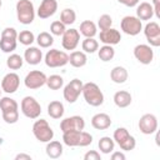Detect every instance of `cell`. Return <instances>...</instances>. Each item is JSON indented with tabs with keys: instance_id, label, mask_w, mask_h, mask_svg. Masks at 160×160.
<instances>
[{
	"instance_id": "obj_1",
	"label": "cell",
	"mask_w": 160,
	"mask_h": 160,
	"mask_svg": "<svg viewBox=\"0 0 160 160\" xmlns=\"http://www.w3.org/2000/svg\"><path fill=\"white\" fill-rule=\"evenodd\" d=\"M62 141L68 146H88L92 142L91 134L82 130H72L62 132Z\"/></svg>"
},
{
	"instance_id": "obj_2",
	"label": "cell",
	"mask_w": 160,
	"mask_h": 160,
	"mask_svg": "<svg viewBox=\"0 0 160 160\" xmlns=\"http://www.w3.org/2000/svg\"><path fill=\"white\" fill-rule=\"evenodd\" d=\"M86 104L90 106H100L104 102V94L95 82H86L82 85L81 91Z\"/></svg>"
},
{
	"instance_id": "obj_3",
	"label": "cell",
	"mask_w": 160,
	"mask_h": 160,
	"mask_svg": "<svg viewBox=\"0 0 160 160\" xmlns=\"http://www.w3.org/2000/svg\"><path fill=\"white\" fill-rule=\"evenodd\" d=\"M16 16L19 22L29 25L35 19V9L31 0H19L16 2Z\"/></svg>"
},
{
	"instance_id": "obj_4",
	"label": "cell",
	"mask_w": 160,
	"mask_h": 160,
	"mask_svg": "<svg viewBox=\"0 0 160 160\" xmlns=\"http://www.w3.org/2000/svg\"><path fill=\"white\" fill-rule=\"evenodd\" d=\"M32 134L40 142H49L54 138V131L49 122L44 119L36 120L32 125Z\"/></svg>"
},
{
	"instance_id": "obj_5",
	"label": "cell",
	"mask_w": 160,
	"mask_h": 160,
	"mask_svg": "<svg viewBox=\"0 0 160 160\" xmlns=\"http://www.w3.org/2000/svg\"><path fill=\"white\" fill-rule=\"evenodd\" d=\"M114 141L125 151L134 150L136 146V140L125 128H118L114 131Z\"/></svg>"
},
{
	"instance_id": "obj_6",
	"label": "cell",
	"mask_w": 160,
	"mask_h": 160,
	"mask_svg": "<svg viewBox=\"0 0 160 160\" xmlns=\"http://www.w3.org/2000/svg\"><path fill=\"white\" fill-rule=\"evenodd\" d=\"M46 66L49 68H61L69 62V55L65 51H60L58 49H51L45 54L44 59Z\"/></svg>"
},
{
	"instance_id": "obj_7",
	"label": "cell",
	"mask_w": 160,
	"mask_h": 160,
	"mask_svg": "<svg viewBox=\"0 0 160 160\" xmlns=\"http://www.w3.org/2000/svg\"><path fill=\"white\" fill-rule=\"evenodd\" d=\"M21 112L29 119H38L41 114V106L32 96H25L20 104Z\"/></svg>"
},
{
	"instance_id": "obj_8",
	"label": "cell",
	"mask_w": 160,
	"mask_h": 160,
	"mask_svg": "<svg viewBox=\"0 0 160 160\" xmlns=\"http://www.w3.org/2000/svg\"><path fill=\"white\" fill-rule=\"evenodd\" d=\"M120 26H121V30L126 35H130V36H135L142 30L141 20L138 19L136 16H130V15L122 18Z\"/></svg>"
},
{
	"instance_id": "obj_9",
	"label": "cell",
	"mask_w": 160,
	"mask_h": 160,
	"mask_svg": "<svg viewBox=\"0 0 160 160\" xmlns=\"http://www.w3.org/2000/svg\"><path fill=\"white\" fill-rule=\"evenodd\" d=\"M82 81L81 80H79V79H72L69 84H66L65 85V88H64V91H62V95H64V99L68 101V102H70V104H72V102H75L76 100H78V98H79V95L81 94V91H82Z\"/></svg>"
},
{
	"instance_id": "obj_10",
	"label": "cell",
	"mask_w": 160,
	"mask_h": 160,
	"mask_svg": "<svg viewBox=\"0 0 160 160\" xmlns=\"http://www.w3.org/2000/svg\"><path fill=\"white\" fill-rule=\"evenodd\" d=\"M46 79L48 76L40 71V70H32L30 72H28V75L25 76L24 79V84L28 89L30 90H35V89H39L41 86H44L46 84Z\"/></svg>"
},
{
	"instance_id": "obj_11",
	"label": "cell",
	"mask_w": 160,
	"mask_h": 160,
	"mask_svg": "<svg viewBox=\"0 0 160 160\" xmlns=\"http://www.w3.org/2000/svg\"><path fill=\"white\" fill-rule=\"evenodd\" d=\"M139 130L145 135H151L158 130V119L154 114H144L139 120Z\"/></svg>"
},
{
	"instance_id": "obj_12",
	"label": "cell",
	"mask_w": 160,
	"mask_h": 160,
	"mask_svg": "<svg viewBox=\"0 0 160 160\" xmlns=\"http://www.w3.org/2000/svg\"><path fill=\"white\" fill-rule=\"evenodd\" d=\"M134 56L139 62L144 65H149L154 60V51L150 45L139 44L134 48Z\"/></svg>"
},
{
	"instance_id": "obj_13",
	"label": "cell",
	"mask_w": 160,
	"mask_h": 160,
	"mask_svg": "<svg viewBox=\"0 0 160 160\" xmlns=\"http://www.w3.org/2000/svg\"><path fill=\"white\" fill-rule=\"evenodd\" d=\"M144 34L151 46H160V26L155 21H150L144 28Z\"/></svg>"
},
{
	"instance_id": "obj_14",
	"label": "cell",
	"mask_w": 160,
	"mask_h": 160,
	"mask_svg": "<svg viewBox=\"0 0 160 160\" xmlns=\"http://www.w3.org/2000/svg\"><path fill=\"white\" fill-rule=\"evenodd\" d=\"M61 45L65 50H75L80 41V32L76 29H66L65 32L61 35Z\"/></svg>"
},
{
	"instance_id": "obj_15",
	"label": "cell",
	"mask_w": 160,
	"mask_h": 160,
	"mask_svg": "<svg viewBox=\"0 0 160 160\" xmlns=\"http://www.w3.org/2000/svg\"><path fill=\"white\" fill-rule=\"evenodd\" d=\"M84 128H85V120L79 115L66 118L60 122V129L62 132L72 131V130H84Z\"/></svg>"
},
{
	"instance_id": "obj_16",
	"label": "cell",
	"mask_w": 160,
	"mask_h": 160,
	"mask_svg": "<svg viewBox=\"0 0 160 160\" xmlns=\"http://www.w3.org/2000/svg\"><path fill=\"white\" fill-rule=\"evenodd\" d=\"M20 85V78L15 72L6 74L1 80V90L6 94H14Z\"/></svg>"
},
{
	"instance_id": "obj_17",
	"label": "cell",
	"mask_w": 160,
	"mask_h": 160,
	"mask_svg": "<svg viewBox=\"0 0 160 160\" xmlns=\"http://www.w3.org/2000/svg\"><path fill=\"white\" fill-rule=\"evenodd\" d=\"M121 40V34L119 30L109 28L106 30H101L100 31V41L104 45H116L119 44Z\"/></svg>"
},
{
	"instance_id": "obj_18",
	"label": "cell",
	"mask_w": 160,
	"mask_h": 160,
	"mask_svg": "<svg viewBox=\"0 0 160 160\" xmlns=\"http://www.w3.org/2000/svg\"><path fill=\"white\" fill-rule=\"evenodd\" d=\"M58 10V1L56 0H42L39 9H38V16L40 19H48L52 16Z\"/></svg>"
},
{
	"instance_id": "obj_19",
	"label": "cell",
	"mask_w": 160,
	"mask_h": 160,
	"mask_svg": "<svg viewBox=\"0 0 160 160\" xmlns=\"http://www.w3.org/2000/svg\"><path fill=\"white\" fill-rule=\"evenodd\" d=\"M91 125L96 130H106L111 125V119L108 114L99 112V114H95L91 118Z\"/></svg>"
},
{
	"instance_id": "obj_20",
	"label": "cell",
	"mask_w": 160,
	"mask_h": 160,
	"mask_svg": "<svg viewBox=\"0 0 160 160\" xmlns=\"http://www.w3.org/2000/svg\"><path fill=\"white\" fill-rule=\"evenodd\" d=\"M24 60L30 65H38L42 60V52L36 46H29L24 52Z\"/></svg>"
},
{
	"instance_id": "obj_21",
	"label": "cell",
	"mask_w": 160,
	"mask_h": 160,
	"mask_svg": "<svg viewBox=\"0 0 160 160\" xmlns=\"http://www.w3.org/2000/svg\"><path fill=\"white\" fill-rule=\"evenodd\" d=\"M154 16V9L152 5L149 2H140L136 8V18L140 20H151Z\"/></svg>"
},
{
	"instance_id": "obj_22",
	"label": "cell",
	"mask_w": 160,
	"mask_h": 160,
	"mask_svg": "<svg viewBox=\"0 0 160 160\" xmlns=\"http://www.w3.org/2000/svg\"><path fill=\"white\" fill-rule=\"evenodd\" d=\"M114 102L118 108H128L131 104V94L126 90H120L114 94Z\"/></svg>"
},
{
	"instance_id": "obj_23",
	"label": "cell",
	"mask_w": 160,
	"mask_h": 160,
	"mask_svg": "<svg viewBox=\"0 0 160 160\" xmlns=\"http://www.w3.org/2000/svg\"><path fill=\"white\" fill-rule=\"evenodd\" d=\"M128 70L124 66H115L111 71H110V79L115 82V84H124L128 80Z\"/></svg>"
},
{
	"instance_id": "obj_24",
	"label": "cell",
	"mask_w": 160,
	"mask_h": 160,
	"mask_svg": "<svg viewBox=\"0 0 160 160\" xmlns=\"http://www.w3.org/2000/svg\"><path fill=\"white\" fill-rule=\"evenodd\" d=\"M45 150H46V155L50 159H58V158H60L62 155V150L64 149H62V144L60 141H51L50 140L48 142Z\"/></svg>"
},
{
	"instance_id": "obj_25",
	"label": "cell",
	"mask_w": 160,
	"mask_h": 160,
	"mask_svg": "<svg viewBox=\"0 0 160 160\" xmlns=\"http://www.w3.org/2000/svg\"><path fill=\"white\" fill-rule=\"evenodd\" d=\"M69 62L74 68H82L88 62V58L84 51H72L69 55Z\"/></svg>"
},
{
	"instance_id": "obj_26",
	"label": "cell",
	"mask_w": 160,
	"mask_h": 160,
	"mask_svg": "<svg viewBox=\"0 0 160 160\" xmlns=\"http://www.w3.org/2000/svg\"><path fill=\"white\" fill-rule=\"evenodd\" d=\"M64 111H65V110H64L62 102H60V101H58V100H54V101H51V102L48 105V114H49V116L52 118V119H60V118H62Z\"/></svg>"
},
{
	"instance_id": "obj_27",
	"label": "cell",
	"mask_w": 160,
	"mask_h": 160,
	"mask_svg": "<svg viewBox=\"0 0 160 160\" xmlns=\"http://www.w3.org/2000/svg\"><path fill=\"white\" fill-rule=\"evenodd\" d=\"M96 32V25L91 20H84L80 24V34H82L85 38H94Z\"/></svg>"
},
{
	"instance_id": "obj_28",
	"label": "cell",
	"mask_w": 160,
	"mask_h": 160,
	"mask_svg": "<svg viewBox=\"0 0 160 160\" xmlns=\"http://www.w3.org/2000/svg\"><path fill=\"white\" fill-rule=\"evenodd\" d=\"M99 150L102 154H110L114 151V146H115V141L114 139H111L110 136H102L99 140Z\"/></svg>"
},
{
	"instance_id": "obj_29",
	"label": "cell",
	"mask_w": 160,
	"mask_h": 160,
	"mask_svg": "<svg viewBox=\"0 0 160 160\" xmlns=\"http://www.w3.org/2000/svg\"><path fill=\"white\" fill-rule=\"evenodd\" d=\"M98 55L101 61H110L115 56V50L111 45H104L100 49H98Z\"/></svg>"
},
{
	"instance_id": "obj_30",
	"label": "cell",
	"mask_w": 160,
	"mask_h": 160,
	"mask_svg": "<svg viewBox=\"0 0 160 160\" xmlns=\"http://www.w3.org/2000/svg\"><path fill=\"white\" fill-rule=\"evenodd\" d=\"M0 49L6 54L12 52L16 49V39L0 36Z\"/></svg>"
},
{
	"instance_id": "obj_31",
	"label": "cell",
	"mask_w": 160,
	"mask_h": 160,
	"mask_svg": "<svg viewBox=\"0 0 160 160\" xmlns=\"http://www.w3.org/2000/svg\"><path fill=\"white\" fill-rule=\"evenodd\" d=\"M36 42H38V45H39L40 48L46 49V48H50V46L54 44V38H52L51 34H49V32H46V31H42V32H40V34L38 35Z\"/></svg>"
},
{
	"instance_id": "obj_32",
	"label": "cell",
	"mask_w": 160,
	"mask_h": 160,
	"mask_svg": "<svg viewBox=\"0 0 160 160\" xmlns=\"http://www.w3.org/2000/svg\"><path fill=\"white\" fill-rule=\"evenodd\" d=\"M76 20V12L72 9H64L60 14V21L64 25H71Z\"/></svg>"
},
{
	"instance_id": "obj_33",
	"label": "cell",
	"mask_w": 160,
	"mask_h": 160,
	"mask_svg": "<svg viewBox=\"0 0 160 160\" xmlns=\"http://www.w3.org/2000/svg\"><path fill=\"white\" fill-rule=\"evenodd\" d=\"M24 64V59L19 55V54H11L8 59H6V65L9 69L11 70H18Z\"/></svg>"
},
{
	"instance_id": "obj_34",
	"label": "cell",
	"mask_w": 160,
	"mask_h": 160,
	"mask_svg": "<svg viewBox=\"0 0 160 160\" xmlns=\"http://www.w3.org/2000/svg\"><path fill=\"white\" fill-rule=\"evenodd\" d=\"M46 85H48V88L51 89V90H59V89H61L62 85H64V79H62L60 75H56V74L50 75V76L46 79Z\"/></svg>"
},
{
	"instance_id": "obj_35",
	"label": "cell",
	"mask_w": 160,
	"mask_h": 160,
	"mask_svg": "<svg viewBox=\"0 0 160 160\" xmlns=\"http://www.w3.org/2000/svg\"><path fill=\"white\" fill-rule=\"evenodd\" d=\"M81 48H82L84 52L92 54V52H95L99 49V42L94 38H85V40L81 44Z\"/></svg>"
},
{
	"instance_id": "obj_36",
	"label": "cell",
	"mask_w": 160,
	"mask_h": 160,
	"mask_svg": "<svg viewBox=\"0 0 160 160\" xmlns=\"http://www.w3.org/2000/svg\"><path fill=\"white\" fill-rule=\"evenodd\" d=\"M2 112V119L6 124H15L19 120V110L18 109H9L4 110Z\"/></svg>"
},
{
	"instance_id": "obj_37",
	"label": "cell",
	"mask_w": 160,
	"mask_h": 160,
	"mask_svg": "<svg viewBox=\"0 0 160 160\" xmlns=\"http://www.w3.org/2000/svg\"><path fill=\"white\" fill-rule=\"evenodd\" d=\"M18 40L20 41V44H22L25 46H30L35 41V36H34V34L31 31L24 30L20 34H18Z\"/></svg>"
},
{
	"instance_id": "obj_38",
	"label": "cell",
	"mask_w": 160,
	"mask_h": 160,
	"mask_svg": "<svg viewBox=\"0 0 160 160\" xmlns=\"http://www.w3.org/2000/svg\"><path fill=\"white\" fill-rule=\"evenodd\" d=\"M9 109H19L18 102L12 98H9V96L0 98V110L4 111V110H9Z\"/></svg>"
},
{
	"instance_id": "obj_39",
	"label": "cell",
	"mask_w": 160,
	"mask_h": 160,
	"mask_svg": "<svg viewBox=\"0 0 160 160\" xmlns=\"http://www.w3.org/2000/svg\"><path fill=\"white\" fill-rule=\"evenodd\" d=\"M66 30V25H64L60 20H56V21H52L51 25H50V32L51 35H55V36H61Z\"/></svg>"
},
{
	"instance_id": "obj_40",
	"label": "cell",
	"mask_w": 160,
	"mask_h": 160,
	"mask_svg": "<svg viewBox=\"0 0 160 160\" xmlns=\"http://www.w3.org/2000/svg\"><path fill=\"white\" fill-rule=\"evenodd\" d=\"M111 25H112V19L110 15H108V14L100 15V18L98 20V26L100 28V30H106V29L111 28Z\"/></svg>"
},
{
	"instance_id": "obj_41",
	"label": "cell",
	"mask_w": 160,
	"mask_h": 160,
	"mask_svg": "<svg viewBox=\"0 0 160 160\" xmlns=\"http://www.w3.org/2000/svg\"><path fill=\"white\" fill-rule=\"evenodd\" d=\"M84 160H101V156L98 151L95 150H90L84 155Z\"/></svg>"
},
{
	"instance_id": "obj_42",
	"label": "cell",
	"mask_w": 160,
	"mask_h": 160,
	"mask_svg": "<svg viewBox=\"0 0 160 160\" xmlns=\"http://www.w3.org/2000/svg\"><path fill=\"white\" fill-rule=\"evenodd\" d=\"M118 1H119L120 4L128 6V8H134V6H136V5L140 2V0H118Z\"/></svg>"
},
{
	"instance_id": "obj_43",
	"label": "cell",
	"mask_w": 160,
	"mask_h": 160,
	"mask_svg": "<svg viewBox=\"0 0 160 160\" xmlns=\"http://www.w3.org/2000/svg\"><path fill=\"white\" fill-rule=\"evenodd\" d=\"M152 9L156 18L160 19V0H152Z\"/></svg>"
},
{
	"instance_id": "obj_44",
	"label": "cell",
	"mask_w": 160,
	"mask_h": 160,
	"mask_svg": "<svg viewBox=\"0 0 160 160\" xmlns=\"http://www.w3.org/2000/svg\"><path fill=\"white\" fill-rule=\"evenodd\" d=\"M111 160H125V154L120 151H115L111 155Z\"/></svg>"
},
{
	"instance_id": "obj_45",
	"label": "cell",
	"mask_w": 160,
	"mask_h": 160,
	"mask_svg": "<svg viewBox=\"0 0 160 160\" xmlns=\"http://www.w3.org/2000/svg\"><path fill=\"white\" fill-rule=\"evenodd\" d=\"M15 160H31V156L28 154H18L15 156Z\"/></svg>"
},
{
	"instance_id": "obj_46",
	"label": "cell",
	"mask_w": 160,
	"mask_h": 160,
	"mask_svg": "<svg viewBox=\"0 0 160 160\" xmlns=\"http://www.w3.org/2000/svg\"><path fill=\"white\" fill-rule=\"evenodd\" d=\"M1 5H2V2H1V0H0V8H1Z\"/></svg>"
},
{
	"instance_id": "obj_47",
	"label": "cell",
	"mask_w": 160,
	"mask_h": 160,
	"mask_svg": "<svg viewBox=\"0 0 160 160\" xmlns=\"http://www.w3.org/2000/svg\"><path fill=\"white\" fill-rule=\"evenodd\" d=\"M0 98H1V89H0Z\"/></svg>"
}]
</instances>
